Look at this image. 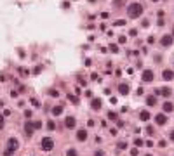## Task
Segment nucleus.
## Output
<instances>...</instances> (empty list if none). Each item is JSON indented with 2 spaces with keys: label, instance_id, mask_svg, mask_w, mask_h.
Segmentation results:
<instances>
[{
  "label": "nucleus",
  "instance_id": "20e7f679",
  "mask_svg": "<svg viewBox=\"0 0 174 156\" xmlns=\"http://www.w3.org/2000/svg\"><path fill=\"white\" fill-rule=\"evenodd\" d=\"M141 80H143V82H146V83H148V82H152V80H153V71H152V69H145V71H143V75H141Z\"/></svg>",
  "mask_w": 174,
  "mask_h": 156
},
{
  "label": "nucleus",
  "instance_id": "bb28decb",
  "mask_svg": "<svg viewBox=\"0 0 174 156\" xmlns=\"http://www.w3.org/2000/svg\"><path fill=\"white\" fill-rule=\"evenodd\" d=\"M119 42H120V43H125V36H119Z\"/></svg>",
  "mask_w": 174,
  "mask_h": 156
},
{
  "label": "nucleus",
  "instance_id": "c85d7f7f",
  "mask_svg": "<svg viewBox=\"0 0 174 156\" xmlns=\"http://www.w3.org/2000/svg\"><path fill=\"white\" fill-rule=\"evenodd\" d=\"M122 3H124V0H117L115 2V5H122Z\"/></svg>",
  "mask_w": 174,
  "mask_h": 156
},
{
  "label": "nucleus",
  "instance_id": "7ed1b4c3",
  "mask_svg": "<svg viewBox=\"0 0 174 156\" xmlns=\"http://www.w3.org/2000/svg\"><path fill=\"white\" fill-rule=\"evenodd\" d=\"M42 149L44 151H52L54 149V141L51 137H44L42 139Z\"/></svg>",
  "mask_w": 174,
  "mask_h": 156
},
{
  "label": "nucleus",
  "instance_id": "39448f33",
  "mask_svg": "<svg viewBox=\"0 0 174 156\" xmlns=\"http://www.w3.org/2000/svg\"><path fill=\"white\" fill-rule=\"evenodd\" d=\"M173 35H164V36H162V40H160V43H162V45H164V47H169V45H171V43H173Z\"/></svg>",
  "mask_w": 174,
  "mask_h": 156
},
{
  "label": "nucleus",
  "instance_id": "aec40b11",
  "mask_svg": "<svg viewBox=\"0 0 174 156\" xmlns=\"http://www.w3.org/2000/svg\"><path fill=\"white\" fill-rule=\"evenodd\" d=\"M49 96H52V97H58V96H59V92L52 89V90H49Z\"/></svg>",
  "mask_w": 174,
  "mask_h": 156
},
{
  "label": "nucleus",
  "instance_id": "6e6552de",
  "mask_svg": "<svg viewBox=\"0 0 174 156\" xmlns=\"http://www.w3.org/2000/svg\"><path fill=\"white\" fill-rule=\"evenodd\" d=\"M162 78H164L166 82L173 80V78H174V71H171V69H164V73H162Z\"/></svg>",
  "mask_w": 174,
  "mask_h": 156
},
{
  "label": "nucleus",
  "instance_id": "b1692460",
  "mask_svg": "<svg viewBox=\"0 0 174 156\" xmlns=\"http://www.w3.org/2000/svg\"><path fill=\"white\" fill-rule=\"evenodd\" d=\"M47 129H49V130H54V123H52V122H49V123H47Z\"/></svg>",
  "mask_w": 174,
  "mask_h": 156
},
{
  "label": "nucleus",
  "instance_id": "2eb2a0df",
  "mask_svg": "<svg viewBox=\"0 0 174 156\" xmlns=\"http://www.w3.org/2000/svg\"><path fill=\"white\" fill-rule=\"evenodd\" d=\"M173 109H174V104H173V102H164V111H166V113H171Z\"/></svg>",
  "mask_w": 174,
  "mask_h": 156
},
{
  "label": "nucleus",
  "instance_id": "9b49d317",
  "mask_svg": "<svg viewBox=\"0 0 174 156\" xmlns=\"http://www.w3.org/2000/svg\"><path fill=\"white\" fill-rule=\"evenodd\" d=\"M155 122H157V125H166L167 118H166V115H157V116H155Z\"/></svg>",
  "mask_w": 174,
  "mask_h": 156
},
{
  "label": "nucleus",
  "instance_id": "1a4fd4ad",
  "mask_svg": "<svg viewBox=\"0 0 174 156\" xmlns=\"http://www.w3.org/2000/svg\"><path fill=\"white\" fill-rule=\"evenodd\" d=\"M119 92H120L122 96H127V94H129V85H127V83H120V85H119Z\"/></svg>",
  "mask_w": 174,
  "mask_h": 156
},
{
  "label": "nucleus",
  "instance_id": "0eeeda50",
  "mask_svg": "<svg viewBox=\"0 0 174 156\" xmlns=\"http://www.w3.org/2000/svg\"><path fill=\"white\" fill-rule=\"evenodd\" d=\"M64 125H66V129H73V127L77 125V120H75L73 116H68V118L64 120Z\"/></svg>",
  "mask_w": 174,
  "mask_h": 156
},
{
  "label": "nucleus",
  "instance_id": "f8f14e48",
  "mask_svg": "<svg viewBox=\"0 0 174 156\" xmlns=\"http://www.w3.org/2000/svg\"><path fill=\"white\" fill-rule=\"evenodd\" d=\"M77 139H78V141H85V139H87V132H85V130H78V132H77Z\"/></svg>",
  "mask_w": 174,
  "mask_h": 156
},
{
  "label": "nucleus",
  "instance_id": "9d476101",
  "mask_svg": "<svg viewBox=\"0 0 174 156\" xmlns=\"http://www.w3.org/2000/svg\"><path fill=\"white\" fill-rule=\"evenodd\" d=\"M101 106H103L101 99H92V101H91V108H92V109H99Z\"/></svg>",
  "mask_w": 174,
  "mask_h": 156
},
{
  "label": "nucleus",
  "instance_id": "f3484780",
  "mask_svg": "<svg viewBox=\"0 0 174 156\" xmlns=\"http://www.w3.org/2000/svg\"><path fill=\"white\" fill-rule=\"evenodd\" d=\"M139 118H141L143 122H146V120H150V113H148V111H141V113H139Z\"/></svg>",
  "mask_w": 174,
  "mask_h": 156
},
{
  "label": "nucleus",
  "instance_id": "cd10ccee",
  "mask_svg": "<svg viewBox=\"0 0 174 156\" xmlns=\"http://www.w3.org/2000/svg\"><path fill=\"white\" fill-rule=\"evenodd\" d=\"M141 144H143V141H141V139L138 137V139H136V146H141Z\"/></svg>",
  "mask_w": 174,
  "mask_h": 156
},
{
  "label": "nucleus",
  "instance_id": "4be33fe9",
  "mask_svg": "<svg viewBox=\"0 0 174 156\" xmlns=\"http://www.w3.org/2000/svg\"><path fill=\"white\" fill-rule=\"evenodd\" d=\"M108 118H112V120H115V118H117V115H115L113 111H110V113H108Z\"/></svg>",
  "mask_w": 174,
  "mask_h": 156
},
{
  "label": "nucleus",
  "instance_id": "dca6fc26",
  "mask_svg": "<svg viewBox=\"0 0 174 156\" xmlns=\"http://www.w3.org/2000/svg\"><path fill=\"white\" fill-rule=\"evenodd\" d=\"M159 92H160V94H162L164 97H167V96H171V90H169V89H160V90H155V94H159Z\"/></svg>",
  "mask_w": 174,
  "mask_h": 156
},
{
  "label": "nucleus",
  "instance_id": "a211bd4d",
  "mask_svg": "<svg viewBox=\"0 0 174 156\" xmlns=\"http://www.w3.org/2000/svg\"><path fill=\"white\" fill-rule=\"evenodd\" d=\"M66 156H78V153H77L75 149H68V151H66Z\"/></svg>",
  "mask_w": 174,
  "mask_h": 156
},
{
  "label": "nucleus",
  "instance_id": "2f4dec72",
  "mask_svg": "<svg viewBox=\"0 0 174 156\" xmlns=\"http://www.w3.org/2000/svg\"><path fill=\"white\" fill-rule=\"evenodd\" d=\"M173 35H174V30H173Z\"/></svg>",
  "mask_w": 174,
  "mask_h": 156
},
{
  "label": "nucleus",
  "instance_id": "f03ea898",
  "mask_svg": "<svg viewBox=\"0 0 174 156\" xmlns=\"http://www.w3.org/2000/svg\"><path fill=\"white\" fill-rule=\"evenodd\" d=\"M17 148H19V142H17V139L10 137V139L7 141V151L3 153V156H12L16 151H17Z\"/></svg>",
  "mask_w": 174,
  "mask_h": 156
},
{
  "label": "nucleus",
  "instance_id": "393cba45",
  "mask_svg": "<svg viewBox=\"0 0 174 156\" xmlns=\"http://www.w3.org/2000/svg\"><path fill=\"white\" fill-rule=\"evenodd\" d=\"M3 129V115H0V130Z\"/></svg>",
  "mask_w": 174,
  "mask_h": 156
},
{
  "label": "nucleus",
  "instance_id": "412c9836",
  "mask_svg": "<svg viewBox=\"0 0 174 156\" xmlns=\"http://www.w3.org/2000/svg\"><path fill=\"white\" fill-rule=\"evenodd\" d=\"M125 24V21L124 19H119V21H115V26H124Z\"/></svg>",
  "mask_w": 174,
  "mask_h": 156
},
{
  "label": "nucleus",
  "instance_id": "7c9ffc66",
  "mask_svg": "<svg viewBox=\"0 0 174 156\" xmlns=\"http://www.w3.org/2000/svg\"><path fill=\"white\" fill-rule=\"evenodd\" d=\"M169 137H171V141H174V130L171 132V134H169Z\"/></svg>",
  "mask_w": 174,
  "mask_h": 156
},
{
  "label": "nucleus",
  "instance_id": "6ab92c4d",
  "mask_svg": "<svg viewBox=\"0 0 174 156\" xmlns=\"http://www.w3.org/2000/svg\"><path fill=\"white\" fill-rule=\"evenodd\" d=\"M110 50H112V52H119V45L112 43V45H110Z\"/></svg>",
  "mask_w": 174,
  "mask_h": 156
},
{
  "label": "nucleus",
  "instance_id": "f257e3e1",
  "mask_svg": "<svg viewBox=\"0 0 174 156\" xmlns=\"http://www.w3.org/2000/svg\"><path fill=\"white\" fill-rule=\"evenodd\" d=\"M143 10H145V7H143V3H139V2H132V3L127 5V16H129L131 19L141 17V16H143Z\"/></svg>",
  "mask_w": 174,
  "mask_h": 156
},
{
  "label": "nucleus",
  "instance_id": "ddd939ff",
  "mask_svg": "<svg viewBox=\"0 0 174 156\" xmlns=\"http://www.w3.org/2000/svg\"><path fill=\"white\" fill-rule=\"evenodd\" d=\"M146 104H148V106H155V104H157V97H155V96L146 97Z\"/></svg>",
  "mask_w": 174,
  "mask_h": 156
},
{
  "label": "nucleus",
  "instance_id": "423d86ee",
  "mask_svg": "<svg viewBox=\"0 0 174 156\" xmlns=\"http://www.w3.org/2000/svg\"><path fill=\"white\" fill-rule=\"evenodd\" d=\"M24 132H26V135H31V134L35 132V125H33L31 122H26V123H24Z\"/></svg>",
  "mask_w": 174,
  "mask_h": 156
},
{
  "label": "nucleus",
  "instance_id": "5701e85b",
  "mask_svg": "<svg viewBox=\"0 0 174 156\" xmlns=\"http://www.w3.org/2000/svg\"><path fill=\"white\" fill-rule=\"evenodd\" d=\"M125 148H127L125 142H119V149H125Z\"/></svg>",
  "mask_w": 174,
  "mask_h": 156
},
{
  "label": "nucleus",
  "instance_id": "4468645a",
  "mask_svg": "<svg viewBox=\"0 0 174 156\" xmlns=\"http://www.w3.org/2000/svg\"><path fill=\"white\" fill-rule=\"evenodd\" d=\"M61 113H63V106H54V108H52V115H54V116H59Z\"/></svg>",
  "mask_w": 174,
  "mask_h": 156
},
{
  "label": "nucleus",
  "instance_id": "a878e982",
  "mask_svg": "<svg viewBox=\"0 0 174 156\" xmlns=\"http://www.w3.org/2000/svg\"><path fill=\"white\" fill-rule=\"evenodd\" d=\"M33 125H35V129H40V127H42V123H40V122H33Z\"/></svg>",
  "mask_w": 174,
  "mask_h": 156
},
{
  "label": "nucleus",
  "instance_id": "c756f323",
  "mask_svg": "<svg viewBox=\"0 0 174 156\" xmlns=\"http://www.w3.org/2000/svg\"><path fill=\"white\" fill-rule=\"evenodd\" d=\"M94 156H105V155H103V151H96V155Z\"/></svg>",
  "mask_w": 174,
  "mask_h": 156
}]
</instances>
